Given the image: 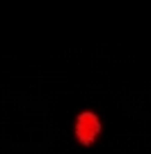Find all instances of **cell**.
Returning <instances> with one entry per match:
<instances>
[{"label": "cell", "instance_id": "cell-1", "mask_svg": "<svg viewBox=\"0 0 151 154\" xmlns=\"http://www.w3.org/2000/svg\"><path fill=\"white\" fill-rule=\"evenodd\" d=\"M76 140L80 143V145H92V143L99 138L101 134V120L94 115V113H89V110H85V113H80V115L76 117Z\"/></svg>", "mask_w": 151, "mask_h": 154}]
</instances>
